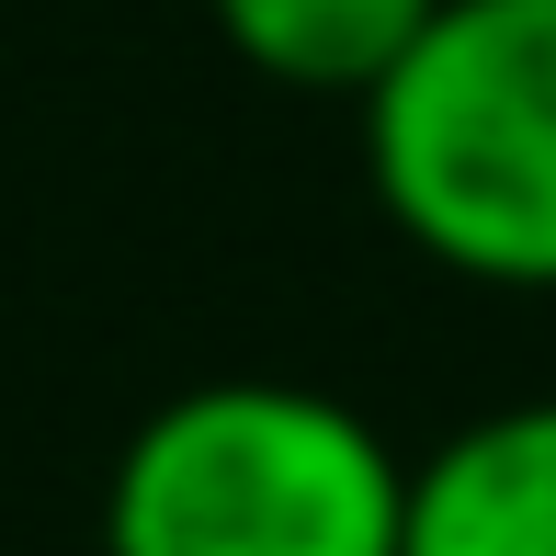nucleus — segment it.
Listing matches in <instances>:
<instances>
[{"instance_id":"4","label":"nucleus","mask_w":556,"mask_h":556,"mask_svg":"<svg viewBox=\"0 0 556 556\" xmlns=\"http://www.w3.org/2000/svg\"><path fill=\"white\" fill-rule=\"evenodd\" d=\"M205 12H216V35L239 46L262 80L364 103V91L420 46V23H432L443 0H205Z\"/></svg>"},{"instance_id":"3","label":"nucleus","mask_w":556,"mask_h":556,"mask_svg":"<svg viewBox=\"0 0 556 556\" xmlns=\"http://www.w3.org/2000/svg\"><path fill=\"white\" fill-rule=\"evenodd\" d=\"M397 556H556V397L489 409L420 454Z\"/></svg>"},{"instance_id":"1","label":"nucleus","mask_w":556,"mask_h":556,"mask_svg":"<svg viewBox=\"0 0 556 556\" xmlns=\"http://www.w3.org/2000/svg\"><path fill=\"white\" fill-rule=\"evenodd\" d=\"M364 182L420 262L556 295V0H443L364 91Z\"/></svg>"},{"instance_id":"2","label":"nucleus","mask_w":556,"mask_h":556,"mask_svg":"<svg viewBox=\"0 0 556 556\" xmlns=\"http://www.w3.org/2000/svg\"><path fill=\"white\" fill-rule=\"evenodd\" d=\"M409 454L285 375L182 387L103 477V556H397Z\"/></svg>"}]
</instances>
